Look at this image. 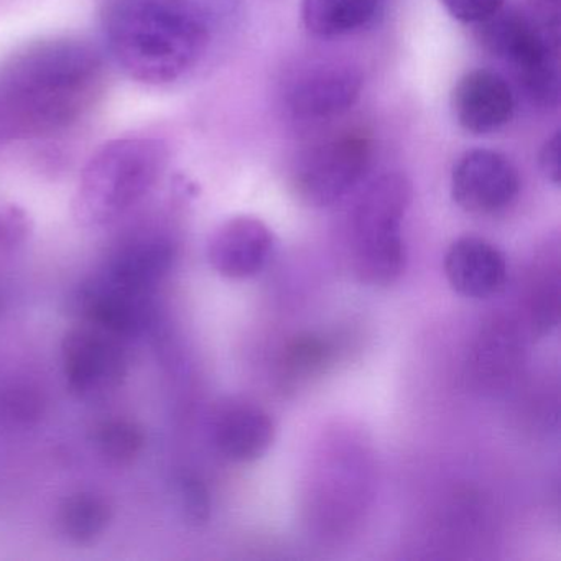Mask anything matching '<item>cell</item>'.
<instances>
[{"label": "cell", "mask_w": 561, "mask_h": 561, "mask_svg": "<svg viewBox=\"0 0 561 561\" xmlns=\"http://www.w3.org/2000/svg\"><path fill=\"white\" fill-rule=\"evenodd\" d=\"M104 61L73 38L41 42L0 73V140H27L70 129L104 88Z\"/></svg>", "instance_id": "1"}, {"label": "cell", "mask_w": 561, "mask_h": 561, "mask_svg": "<svg viewBox=\"0 0 561 561\" xmlns=\"http://www.w3.org/2000/svg\"><path fill=\"white\" fill-rule=\"evenodd\" d=\"M104 38L133 80L167 84L196 67L209 45V24L195 0H106Z\"/></svg>", "instance_id": "2"}, {"label": "cell", "mask_w": 561, "mask_h": 561, "mask_svg": "<svg viewBox=\"0 0 561 561\" xmlns=\"http://www.w3.org/2000/svg\"><path fill=\"white\" fill-rule=\"evenodd\" d=\"M169 147L153 137L113 140L91 157L75 195V216L87 226L113 225L159 183Z\"/></svg>", "instance_id": "3"}, {"label": "cell", "mask_w": 561, "mask_h": 561, "mask_svg": "<svg viewBox=\"0 0 561 561\" xmlns=\"http://www.w3.org/2000/svg\"><path fill=\"white\" fill-rule=\"evenodd\" d=\"M412 203L405 175L386 173L360 193L347 218V261L367 287L396 284L407 265L402 222Z\"/></svg>", "instance_id": "4"}, {"label": "cell", "mask_w": 561, "mask_h": 561, "mask_svg": "<svg viewBox=\"0 0 561 561\" xmlns=\"http://www.w3.org/2000/svg\"><path fill=\"white\" fill-rule=\"evenodd\" d=\"M373 157V140L360 130L324 137L301 150L295 160L291 188L305 205L327 208L363 182Z\"/></svg>", "instance_id": "5"}, {"label": "cell", "mask_w": 561, "mask_h": 561, "mask_svg": "<svg viewBox=\"0 0 561 561\" xmlns=\"http://www.w3.org/2000/svg\"><path fill=\"white\" fill-rule=\"evenodd\" d=\"M482 47L512 68L527 96L541 106L557 104L558 70L547 34L518 11H499L478 25Z\"/></svg>", "instance_id": "6"}, {"label": "cell", "mask_w": 561, "mask_h": 561, "mask_svg": "<svg viewBox=\"0 0 561 561\" xmlns=\"http://www.w3.org/2000/svg\"><path fill=\"white\" fill-rule=\"evenodd\" d=\"M61 363L68 386L83 399L116 392L129 369L124 341L84 321L65 334Z\"/></svg>", "instance_id": "7"}, {"label": "cell", "mask_w": 561, "mask_h": 561, "mask_svg": "<svg viewBox=\"0 0 561 561\" xmlns=\"http://www.w3.org/2000/svg\"><path fill=\"white\" fill-rule=\"evenodd\" d=\"M520 192V176L512 160L491 149H472L456 160L451 196L462 211L494 215L508 208Z\"/></svg>", "instance_id": "8"}, {"label": "cell", "mask_w": 561, "mask_h": 561, "mask_svg": "<svg viewBox=\"0 0 561 561\" xmlns=\"http://www.w3.org/2000/svg\"><path fill=\"white\" fill-rule=\"evenodd\" d=\"M363 83V75L351 65H314L295 78L285 94V106L298 123H327L357 103Z\"/></svg>", "instance_id": "9"}, {"label": "cell", "mask_w": 561, "mask_h": 561, "mask_svg": "<svg viewBox=\"0 0 561 561\" xmlns=\"http://www.w3.org/2000/svg\"><path fill=\"white\" fill-rule=\"evenodd\" d=\"M77 310L84 323L94 324L124 341L142 333L152 323V295L123 287L100 272L81 285Z\"/></svg>", "instance_id": "10"}, {"label": "cell", "mask_w": 561, "mask_h": 561, "mask_svg": "<svg viewBox=\"0 0 561 561\" xmlns=\"http://www.w3.org/2000/svg\"><path fill=\"white\" fill-rule=\"evenodd\" d=\"M209 435L222 458L254 462L274 445L275 423L259 403L231 397L213 409Z\"/></svg>", "instance_id": "11"}, {"label": "cell", "mask_w": 561, "mask_h": 561, "mask_svg": "<svg viewBox=\"0 0 561 561\" xmlns=\"http://www.w3.org/2000/svg\"><path fill=\"white\" fill-rule=\"evenodd\" d=\"M274 232L254 216H234L219 225L208 241L213 271L231 280L255 277L274 254Z\"/></svg>", "instance_id": "12"}, {"label": "cell", "mask_w": 561, "mask_h": 561, "mask_svg": "<svg viewBox=\"0 0 561 561\" xmlns=\"http://www.w3.org/2000/svg\"><path fill=\"white\" fill-rule=\"evenodd\" d=\"M451 107L461 129L474 136H485L511 123L515 113V94L502 75L472 70L456 83Z\"/></svg>", "instance_id": "13"}, {"label": "cell", "mask_w": 561, "mask_h": 561, "mask_svg": "<svg viewBox=\"0 0 561 561\" xmlns=\"http://www.w3.org/2000/svg\"><path fill=\"white\" fill-rule=\"evenodd\" d=\"M175 255V242L163 232H136L117 244L101 274L130 290L153 295L172 271Z\"/></svg>", "instance_id": "14"}, {"label": "cell", "mask_w": 561, "mask_h": 561, "mask_svg": "<svg viewBox=\"0 0 561 561\" xmlns=\"http://www.w3.org/2000/svg\"><path fill=\"white\" fill-rule=\"evenodd\" d=\"M443 267L453 290L474 300L494 297L507 280L504 254L478 236L456 239L446 251Z\"/></svg>", "instance_id": "15"}, {"label": "cell", "mask_w": 561, "mask_h": 561, "mask_svg": "<svg viewBox=\"0 0 561 561\" xmlns=\"http://www.w3.org/2000/svg\"><path fill=\"white\" fill-rule=\"evenodd\" d=\"M387 0H301V22L314 37L337 38L376 24Z\"/></svg>", "instance_id": "16"}, {"label": "cell", "mask_w": 561, "mask_h": 561, "mask_svg": "<svg viewBox=\"0 0 561 561\" xmlns=\"http://www.w3.org/2000/svg\"><path fill=\"white\" fill-rule=\"evenodd\" d=\"M113 520L110 501L96 492L83 491L65 499L58 512V525L68 540L93 543L103 537Z\"/></svg>", "instance_id": "17"}, {"label": "cell", "mask_w": 561, "mask_h": 561, "mask_svg": "<svg viewBox=\"0 0 561 561\" xmlns=\"http://www.w3.org/2000/svg\"><path fill=\"white\" fill-rule=\"evenodd\" d=\"M333 350L314 334H300L285 346L278 360V377L284 389L298 390L327 373Z\"/></svg>", "instance_id": "18"}, {"label": "cell", "mask_w": 561, "mask_h": 561, "mask_svg": "<svg viewBox=\"0 0 561 561\" xmlns=\"http://www.w3.org/2000/svg\"><path fill=\"white\" fill-rule=\"evenodd\" d=\"M558 254L547 264H538L531 275L528 288L527 323L531 336H545L560 321V277H558Z\"/></svg>", "instance_id": "19"}, {"label": "cell", "mask_w": 561, "mask_h": 561, "mask_svg": "<svg viewBox=\"0 0 561 561\" xmlns=\"http://www.w3.org/2000/svg\"><path fill=\"white\" fill-rule=\"evenodd\" d=\"M94 446L111 465L130 466L146 448V433L134 420L113 416L98 423L94 428Z\"/></svg>", "instance_id": "20"}, {"label": "cell", "mask_w": 561, "mask_h": 561, "mask_svg": "<svg viewBox=\"0 0 561 561\" xmlns=\"http://www.w3.org/2000/svg\"><path fill=\"white\" fill-rule=\"evenodd\" d=\"M44 410V397L28 383H14L0 393V415L15 425H32Z\"/></svg>", "instance_id": "21"}, {"label": "cell", "mask_w": 561, "mask_h": 561, "mask_svg": "<svg viewBox=\"0 0 561 561\" xmlns=\"http://www.w3.org/2000/svg\"><path fill=\"white\" fill-rule=\"evenodd\" d=\"M176 495L180 508L186 520L193 525H203L211 515V495L208 485L196 474H182L176 481Z\"/></svg>", "instance_id": "22"}, {"label": "cell", "mask_w": 561, "mask_h": 561, "mask_svg": "<svg viewBox=\"0 0 561 561\" xmlns=\"http://www.w3.org/2000/svg\"><path fill=\"white\" fill-rule=\"evenodd\" d=\"M32 234V219L21 206H0V252L24 245Z\"/></svg>", "instance_id": "23"}, {"label": "cell", "mask_w": 561, "mask_h": 561, "mask_svg": "<svg viewBox=\"0 0 561 561\" xmlns=\"http://www.w3.org/2000/svg\"><path fill=\"white\" fill-rule=\"evenodd\" d=\"M445 11L461 24L479 25L502 11L505 0H439Z\"/></svg>", "instance_id": "24"}, {"label": "cell", "mask_w": 561, "mask_h": 561, "mask_svg": "<svg viewBox=\"0 0 561 561\" xmlns=\"http://www.w3.org/2000/svg\"><path fill=\"white\" fill-rule=\"evenodd\" d=\"M538 165L548 182L560 185V133H554L541 147Z\"/></svg>", "instance_id": "25"}]
</instances>
